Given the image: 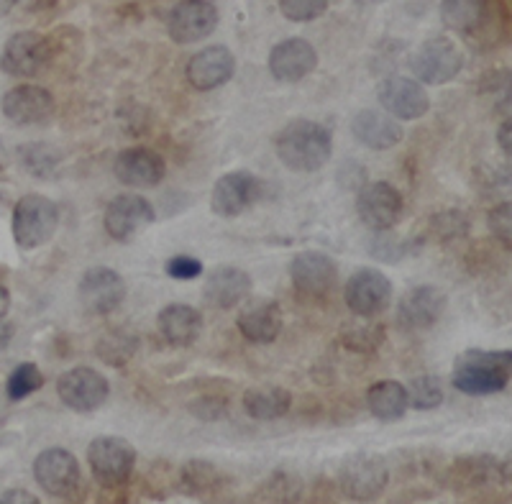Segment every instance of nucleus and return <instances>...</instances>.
<instances>
[{
    "label": "nucleus",
    "mask_w": 512,
    "mask_h": 504,
    "mask_svg": "<svg viewBox=\"0 0 512 504\" xmlns=\"http://www.w3.org/2000/svg\"><path fill=\"white\" fill-rule=\"evenodd\" d=\"M344 300L356 318H377L392 302V282L379 269H359L346 282Z\"/></svg>",
    "instance_id": "obj_9"
},
{
    "label": "nucleus",
    "mask_w": 512,
    "mask_h": 504,
    "mask_svg": "<svg viewBox=\"0 0 512 504\" xmlns=\"http://www.w3.org/2000/svg\"><path fill=\"white\" fill-rule=\"evenodd\" d=\"M318 67V52L305 39H285L269 52V72L280 82H300Z\"/></svg>",
    "instance_id": "obj_20"
},
{
    "label": "nucleus",
    "mask_w": 512,
    "mask_h": 504,
    "mask_svg": "<svg viewBox=\"0 0 512 504\" xmlns=\"http://www.w3.org/2000/svg\"><path fill=\"white\" fill-rule=\"evenodd\" d=\"M256 200H259V177L246 169H236V172L223 174L216 182L210 195V208L223 218H236L246 213Z\"/></svg>",
    "instance_id": "obj_15"
},
{
    "label": "nucleus",
    "mask_w": 512,
    "mask_h": 504,
    "mask_svg": "<svg viewBox=\"0 0 512 504\" xmlns=\"http://www.w3.org/2000/svg\"><path fill=\"white\" fill-rule=\"evenodd\" d=\"M377 95L384 111L400 121H418L431 108L423 82L413 77H387L379 82Z\"/></svg>",
    "instance_id": "obj_13"
},
{
    "label": "nucleus",
    "mask_w": 512,
    "mask_h": 504,
    "mask_svg": "<svg viewBox=\"0 0 512 504\" xmlns=\"http://www.w3.org/2000/svg\"><path fill=\"white\" fill-rule=\"evenodd\" d=\"M182 484H185L187 492L192 494H205L218 489V471L216 466L208 464V461H187L182 466L180 474Z\"/></svg>",
    "instance_id": "obj_32"
},
{
    "label": "nucleus",
    "mask_w": 512,
    "mask_h": 504,
    "mask_svg": "<svg viewBox=\"0 0 512 504\" xmlns=\"http://www.w3.org/2000/svg\"><path fill=\"white\" fill-rule=\"evenodd\" d=\"M361 223L372 231H390L402 215V195L387 182H372L359 192L356 200Z\"/></svg>",
    "instance_id": "obj_16"
},
{
    "label": "nucleus",
    "mask_w": 512,
    "mask_h": 504,
    "mask_svg": "<svg viewBox=\"0 0 512 504\" xmlns=\"http://www.w3.org/2000/svg\"><path fill=\"white\" fill-rule=\"evenodd\" d=\"M384 343V328L377 323H356L344 331V346L359 354H374Z\"/></svg>",
    "instance_id": "obj_33"
},
{
    "label": "nucleus",
    "mask_w": 512,
    "mask_h": 504,
    "mask_svg": "<svg viewBox=\"0 0 512 504\" xmlns=\"http://www.w3.org/2000/svg\"><path fill=\"white\" fill-rule=\"evenodd\" d=\"M157 323L164 341L172 343V346H190L200 336V331H203V315H200V310L190 308V305H180V302L167 305L159 313Z\"/></svg>",
    "instance_id": "obj_26"
},
{
    "label": "nucleus",
    "mask_w": 512,
    "mask_h": 504,
    "mask_svg": "<svg viewBox=\"0 0 512 504\" xmlns=\"http://www.w3.org/2000/svg\"><path fill=\"white\" fill-rule=\"evenodd\" d=\"M121 348H128V351H136V338L121 336V333H116V336H113V343H108V341L100 343L98 354H100V359H105L111 366H123L121 354H118Z\"/></svg>",
    "instance_id": "obj_40"
},
{
    "label": "nucleus",
    "mask_w": 512,
    "mask_h": 504,
    "mask_svg": "<svg viewBox=\"0 0 512 504\" xmlns=\"http://www.w3.org/2000/svg\"><path fill=\"white\" fill-rule=\"evenodd\" d=\"M13 3L29 13H41V11H49L52 6H57V0H13Z\"/></svg>",
    "instance_id": "obj_42"
},
{
    "label": "nucleus",
    "mask_w": 512,
    "mask_h": 504,
    "mask_svg": "<svg viewBox=\"0 0 512 504\" xmlns=\"http://www.w3.org/2000/svg\"><path fill=\"white\" fill-rule=\"evenodd\" d=\"M167 274L172 279H180V282H187V279H195L203 274V261L195 259V256H172L167 261Z\"/></svg>",
    "instance_id": "obj_39"
},
{
    "label": "nucleus",
    "mask_w": 512,
    "mask_h": 504,
    "mask_svg": "<svg viewBox=\"0 0 512 504\" xmlns=\"http://www.w3.org/2000/svg\"><path fill=\"white\" fill-rule=\"evenodd\" d=\"M451 382L472 397L502 392L512 384V351H466L456 359Z\"/></svg>",
    "instance_id": "obj_2"
},
{
    "label": "nucleus",
    "mask_w": 512,
    "mask_h": 504,
    "mask_svg": "<svg viewBox=\"0 0 512 504\" xmlns=\"http://www.w3.org/2000/svg\"><path fill=\"white\" fill-rule=\"evenodd\" d=\"M88 464L95 481L105 489L123 487L136 466V451L126 438L118 435H103L95 438L88 448Z\"/></svg>",
    "instance_id": "obj_4"
},
{
    "label": "nucleus",
    "mask_w": 512,
    "mask_h": 504,
    "mask_svg": "<svg viewBox=\"0 0 512 504\" xmlns=\"http://www.w3.org/2000/svg\"><path fill=\"white\" fill-rule=\"evenodd\" d=\"M482 93L487 95L489 100H495L497 105H505V100L502 98H510V103H512V72H507V70L489 72V75L484 77Z\"/></svg>",
    "instance_id": "obj_38"
},
{
    "label": "nucleus",
    "mask_w": 512,
    "mask_h": 504,
    "mask_svg": "<svg viewBox=\"0 0 512 504\" xmlns=\"http://www.w3.org/2000/svg\"><path fill=\"white\" fill-rule=\"evenodd\" d=\"M34 479L52 497H70L80 487V464L64 448H47L36 456Z\"/></svg>",
    "instance_id": "obj_12"
},
{
    "label": "nucleus",
    "mask_w": 512,
    "mask_h": 504,
    "mask_svg": "<svg viewBox=\"0 0 512 504\" xmlns=\"http://www.w3.org/2000/svg\"><path fill=\"white\" fill-rule=\"evenodd\" d=\"M290 277L295 284V292H300L308 300H323L336 287L338 269L328 254L300 251L290 264Z\"/></svg>",
    "instance_id": "obj_10"
},
{
    "label": "nucleus",
    "mask_w": 512,
    "mask_h": 504,
    "mask_svg": "<svg viewBox=\"0 0 512 504\" xmlns=\"http://www.w3.org/2000/svg\"><path fill=\"white\" fill-rule=\"evenodd\" d=\"M280 11L287 21L308 24L328 11V0H280Z\"/></svg>",
    "instance_id": "obj_36"
},
{
    "label": "nucleus",
    "mask_w": 512,
    "mask_h": 504,
    "mask_svg": "<svg viewBox=\"0 0 512 504\" xmlns=\"http://www.w3.org/2000/svg\"><path fill=\"white\" fill-rule=\"evenodd\" d=\"M356 139L374 151H387L402 141V126L395 116L379 111H361L351 123Z\"/></svg>",
    "instance_id": "obj_25"
},
{
    "label": "nucleus",
    "mask_w": 512,
    "mask_h": 504,
    "mask_svg": "<svg viewBox=\"0 0 512 504\" xmlns=\"http://www.w3.org/2000/svg\"><path fill=\"white\" fill-rule=\"evenodd\" d=\"M361 6H379V3H387V0H356Z\"/></svg>",
    "instance_id": "obj_47"
},
{
    "label": "nucleus",
    "mask_w": 512,
    "mask_h": 504,
    "mask_svg": "<svg viewBox=\"0 0 512 504\" xmlns=\"http://www.w3.org/2000/svg\"><path fill=\"white\" fill-rule=\"evenodd\" d=\"M408 402L415 410H433L443 402V389L441 379L436 377H418L410 382L408 389Z\"/></svg>",
    "instance_id": "obj_34"
},
{
    "label": "nucleus",
    "mask_w": 512,
    "mask_h": 504,
    "mask_svg": "<svg viewBox=\"0 0 512 504\" xmlns=\"http://www.w3.org/2000/svg\"><path fill=\"white\" fill-rule=\"evenodd\" d=\"M454 474L459 476L461 487H482V484H489V481L502 479L500 461L489 456H472V458H461L456 461Z\"/></svg>",
    "instance_id": "obj_30"
},
{
    "label": "nucleus",
    "mask_w": 512,
    "mask_h": 504,
    "mask_svg": "<svg viewBox=\"0 0 512 504\" xmlns=\"http://www.w3.org/2000/svg\"><path fill=\"white\" fill-rule=\"evenodd\" d=\"M116 172L118 182H123L126 187H157L167 174V164H164L162 154H157L154 149H146V146H131V149L121 151L116 159Z\"/></svg>",
    "instance_id": "obj_19"
},
{
    "label": "nucleus",
    "mask_w": 512,
    "mask_h": 504,
    "mask_svg": "<svg viewBox=\"0 0 512 504\" xmlns=\"http://www.w3.org/2000/svg\"><path fill=\"white\" fill-rule=\"evenodd\" d=\"M3 116L16 126H36L44 123L54 113V98L47 87L41 85H18L3 95Z\"/></svg>",
    "instance_id": "obj_17"
},
{
    "label": "nucleus",
    "mask_w": 512,
    "mask_h": 504,
    "mask_svg": "<svg viewBox=\"0 0 512 504\" xmlns=\"http://www.w3.org/2000/svg\"><path fill=\"white\" fill-rule=\"evenodd\" d=\"M484 0H441L443 24L456 34H469L482 24Z\"/></svg>",
    "instance_id": "obj_29"
},
{
    "label": "nucleus",
    "mask_w": 512,
    "mask_h": 504,
    "mask_svg": "<svg viewBox=\"0 0 512 504\" xmlns=\"http://www.w3.org/2000/svg\"><path fill=\"white\" fill-rule=\"evenodd\" d=\"M367 405L374 418L382 423H395L408 412V389L395 379H382L374 382L367 392Z\"/></svg>",
    "instance_id": "obj_27"
},
{
    "label": "nucleus",
    "mask_w": 512,
    "mask_h": 504,
    "mask_svg": "<svg viewBox=\"0 0 512 504\" xmlns=\"http://www.w3.org/2000/svg\"><path fill=\"white\" fill-rule=\"evenodd\" d=\"M487 226L489 233H492L507 251H512V203H500L489 210Z\"/></svg>",
    "instance_id": "obj_37"
},
{
    "label": "nucleus",
    "mask_w": 512,
    "mask_h": 504,
    "mask_svg": "<svg viewBox=\"0 0 512 504\" xmlns=\"http://www.w3.org/2000/svg\"><path fill=\"white\" fill-rule=\"evenodd\" d=\"M52 59V47L39 31H18L0 54V70L11 77H36Z\"/></svg>",
    "instance_id": "obj_8"
},
{
    "label": "nucleus",
    "mask_w": 512,
    "mask_h": 504,
    "mask_svg": "<svg viewBox=\"0 0 512 504\" xmlns=\"http://www.w3.org/2000/svg\"><path fill=\"white\" fill-rule=\"evenodd\" d=\"M292 407V394L282 387H251L244 394V410L254 420L285 418Z\"/></svg>",
    "instance_id": "obj_28"
},
{
    "label": "nucleus",
    "mask_w": 512,
    "mask_h": 504,
    "mask_svg": "<svg viewBox=\"0 0 512 504\" xmlns=\"http://www.w3.org/2000/svg\"><path fill=\"white\" fill-rule=\"evenodd\" d=\"M11 338H13V325L8 323L6 318H0V351L11 343Z\"/></svg>",
    "instance_id": "obj_44"
},
{
    "label": "nucleus",
    "mask_w": 512,
    "mask_h": 504,
    "mask_svg": "<svg viewBox=\"0 0 512 504\" xmlns=\"http://www.w3.org/2000/svg\"><path fill=\"white\" fill-rule=\"evenodd\" d=\"M236 72V57L226 47L200 49L195 57L187 62V82L195 90H216L226 85Z\"/></svg>",
    "instance_id": "obj_21"
},
{
    "label": "nucleus",
    "mask_w": 512,
    "mask_h": 504,
    "mask_svg": "<svg viewBox=\"0 0 512 504\" xmlns=\"http://www.w3.org/2000/svg\"><path fill=\"white\" fill-rule=\"evenodd\" d=\"M57 394L70 410L95 412L105 405L111 387L100 371L90 369V366H75L57 379Z\"/></svg>",
    "instance_id": "obj_7"
},
{
    "label": "nucleus",
    "mask_w": 512,
    "mask_h": 504,
    "mask_svg": "<svg viewBox=\"0 0 512 504\" xmlns=\"http://www.w3.org/2000/svg\"><path fill=\"white\" fill-rule=\"evenodd\" d=\"M203 292L213 308L231 310L251 295V277L239 267H218L208 277Z\"/></svg>",
    "instance_id": "obj_23"
},
{
    "label": "nucleus",
    "mask_w": 512,
    "mask_h": 504,
    "mask_svg": "<svg viewBox=\"0 0 512 504\" xmlns=\"http://www.w3.org/2000/svg\"><path fill=\"white\" fill-rule=\"evenodd\" d=\"M390 481V471L384 458L374 456V453H354L341 464L338 469V484L344 489L349 499H374L384 492Z\"/></svg>",
    "instance_id": "obj_6"
},
{
    "label": "nucleus",
    "mask_w": 512,
    "mask_h": 504,
    "mask_svg": "<svg viewBox=\"0 0 512 504\" xmlns=\"http://www.w3.org/2000/svg\"><path fill=\"white\" fill-rule=\"evenodd\" d=\"M410 67H413L415 77L423 85H446L464 67V54L446 36H433L425 44H420L418 52L413 54Z\"/></svg>",
    "instance_id": "obj_5"
},
{
    "label": "nucleus",
    "mask_w": 512,
    "mask_h": 504,
    "mask_svg": "<svg viewBox=\"0 0 512 504\" xmlns=\"http://www.w3.org/2000/svg\"><path fill=\"white\" fill-rule=\"evenodd\" d=\"M443 305H446V297L438 287H431V284L415 287L400 300L397 320L405 331H425L441 318Z\"/></svg>",
    "instance_id": "obj_22"
},
{
    "label": "nucleus",
    "mask_w": 512,
    "mask_h": 504,
    "mask_svg": "<svg viewBox=\"0 0 512 504\" xmlns=\"http://www.w3.org/2000/svg\"><path fill=\"white\" fill-rule=\"evenodd\" d=\"M0 502H26V504H36L39 502V499L34 497V494L31 492H24V489H11V492H6V494H0Z\"/></svg>",
    "instance_id": "obj_43"
},
{
    "label": "nucleus",
    "mask_w": 512,
    "mask_h": 504,
    "mask_svg": "<svg viewBox=\"0 0 512 504\" xmlns=\"http://www.w3.org/2000/svg\"><path fill=\"white\" fill-rule=\"evenodd\" d=\"M8 308H11V292L6 287H0V318H6Z\"/></svg>",
    "instance_id": "obj_45"
},
{
    "label": "nucleus",
    "mask_w": 512,
    "mask_h": 504,
    "mask_svg": "<svg viewBox=\"0 0 512 504\" xmlns=\"http://www.w3.org/2000/svg\"><path fill=\"white\" fill-rule=\"evenodd\" d=\"M41 384H44V374L39 371V366L31 364V361H26V364H18L16 369L11 371V377H8V384H6L8 400H13V402L26 400L29 394L39 392Z\"/></svg>",
    "instance_id": "obj_31"
},
{
    "label": "nucleus",
    "mask_w": 512,
    "mask_h": 504,
    "mask_svg": "<svg viewBox=\"0 0 512 504\" xmlns=\"http://www.w3.org/2000/svg\"><path fill=\"white\" fill-rule=\"evenodd\" d=\"M218 11L210 0H182L169 16V36L177 44H195L216 31Z\"/></svg>",
    "instance_id": "obj_18"
},
{
    "label": "nucleus",
    "mask_w": 512,
    "mask_h": 504,
    "mask_svg": "<svg viewBox=\"0 0 512 504\" xmlns=\"http://www.w3.org/2000/svg\"><path fill=\"white\" fill-rule=\"evenodd\" d=\"M497 141H500V149L507 159H512V118H507L505 123L497 131Z\"/></svg>",
    "instance_id": "obj_41"
},
{
    "label": "nucleus",
    "mask_w": 512,
    "mask_h": 504,
    "mask_svg": "<svg viewBox=\"0 0 512 504\" xmlns=\"http://www.w3.org/2000/svg\"><path fill=\"white\" fill-rule=\"evenodd\" d=\"M0 180H6V162L0 157Z\"/></svg>",
    "instance_id": "obj_48"
},
{
    "label": "nucleus",
    "mask_w": 512,
    "mask_h": 504,
    "mask_svg": "<svg viewBox=\"0 0 512 504\" xmlns=\"http://www.w3.org/2000/svg\"><path fill=\"white\" fill-rule=\"evenodd\" d=\"M105 231L113 241H131L154 223V208L141 195H121L105 208Z\"/></svg>",
    "instance_id": "obj_14"
},
{
    "label": "nucleus",
    "mask_w": 512,
    "mask_h": 504,
    "mask_svg": "<svg viewBox=\"0 0 512 504\" xmlns=\"http://www.w3.org/2000/svg\"><path fill=\"white\" fill-rule=\"evenodd\" d=\"M80 305L90 315H111L126 297V282L108 267H93L80 279Z\"/></svg>",
    "instance_id": "obj_11"
},
{
    "label": "nucleus",
    "mask_w": 512,
    "mask_h": 504,
    "mask_svg": "<svg viewBox=\"0 0 512 504\" xmlns=\"http://www.w3.org/2000/svg\"><path fill=\"white\" fill-rule=\"evenodd\" d=\"M18 157H21V164L26 167V172L36 174V177H47V174H52L54 167L59 164V159L54 157V151L44 144L21 146Z\"/></svg>",
    "instance_id": "obj_35"
},
{
    "label": "nucleus",
    "mask_w": 512,
    "mask_h": 504,
    "mask_svg": "<svg viewBox=\"0 0 512 504\" xmlns=\"http://www.w3.org/2000/svg\"><path fill=\"white\" fill-rule=\"evenodd\" d=\"M239 331L251 343H272L282 331V308L274 300H254L239 313Z\"/></svg>",
    "instance_id": "obj_24"
},
{
    "label": "nucleus",
    "mask_w": 512,
    "mask_h": 504,
    "mask_svg": "<svg viewBox=\"0 0 512 504\" xmlns=\"http://www.w3.org/2000/svg\"><path fill=\"white\" fill-rule=\"evenodd\" d=\"M59 223L57 205L44 195H24L13 208V241H16L21 249L31 251L39 249L54 236Z\"/></svg>",
    "instance_id": "obj_3"
},
{
    "label": "nucleus",
    "mask_w": 512,
    "mask_h": 504,
    "mask_svg": "<svg viewBox=\"0 0 512 504\" xmlns=\"http://www.w3.org/2000/svg\"><path fill=\"white\" fill-rule=\"evenodd\" d=\"M277 157L292 172H318L331 159L333 139L326 126L315 121H292L274 139Z\"/></svg>",
    "instance_id": "obj_1"
},
{
    "label": "nucleus",
    "mask_w": 512,
    "mask_h": 504,
    "mask_svg": "<svg viewBox=\"0 0 512 504\" xmlns=\"http://www.w3.org/2000/svg\"><path fill=\"white\" fill-rule=\"evenodd\" d=\"M500 469H502V481L512 484V451L507 453V458L500 464Z\"/></svg>",
    "instance_id": "obj_46"
}]
</instances>
